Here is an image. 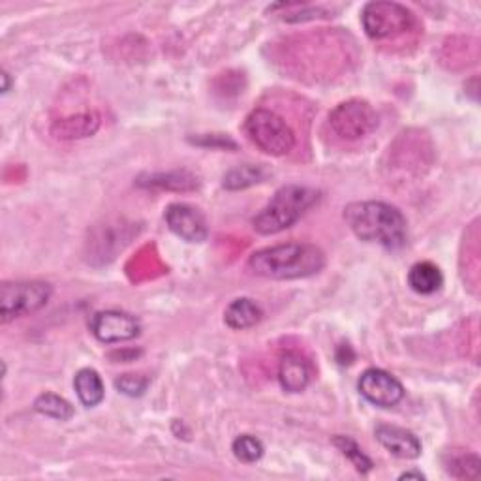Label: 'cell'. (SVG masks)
Returning <instances> with one entry per match:
<instances>
[{"label":"cell","instance_id":"obj_24","mask_svg":"<svg viewBox=\"0 0 481 481\" xmlns=\"http://www.w3.org/2000/svg\"><path fill=\"white\" fill-rule=\"evenodd\" d=\"M194 141L199 145H207V147H222V149H226V147L236 149L237 147L232 139H227L224 136H204L201 139H194Z\"/></svg>","mask_w":481,"mask_h":481},{"label":"cell","instance_id":"obj_20","mask_svg":"<svg viewBox=\"0 0 481 481\" xmlns=\"http://www.w3.org/2000/svg\"><path fill=\"white\" fill-rule=\"evenodd\" d=\"M34 410L40 412L42 416H47V418H53V419H61V421H66L73 416V407L72 404L55 395V393H42L36 400H34Z\"/></svg>","mask_w":481,"mask_h":481},{"label":"cell","instance_id":"obj_5","mask_svg":"<svg viewBox=\"0 0 481 481\" xmlns=\"http://www.w3.org/2000/svg\"><path fill=\"white\" fill-rule=\"evenodd\" d=\"M363 29L372 40H388L410 33L416 27V15L399 3H369L361 14Z\"/></svg>","mask_w":481,"mask_h":481},{"label":"cell","instance_id":"obj_26","mask_svg":"<svg viewBox=\"0 0 481 481\" xmlns=\"http://www.w3.org/2000/svg\"><path fill=\"white\" fill-rule=\"evenodd\" d=\"M410 477H416V479H425V476L421 472H404L400 474V479H410Z\"/></svg>","mask_w":481,"mask_h":481},{"label":"cell","instance_id":"obj_7","mask_svg":"<svg viewBox=\"0 0 481 481\" xmlns=\"http://www.w3.org/2000/svg\"><path fill=\"white\" fill-rule=\"evenodd\" d=\"M329 126L341 139L358 141L376 130L378 113L365 100L351 98L329 113Z\"/></svg>","mask_w":481,"mask_h":481},{"label":"cell","instance_id":"obj_11","mask_svg":"<svg viewBox=\"0 0 481 481\" xmlns=\"http://www.w3.org/2000/svg\"><path fill=\"white\" fill-rule=\"evenodd\" d=\"M376 440L399 459H418L421 455V442L412 433L397 425H378L374 430Z\"/></svg>","mask_w":481,"mask_h":481},{"label":"cell","instance_id":"obj_19","mask_svg":"<svg viewBox=\"0 0 481 481\" xmlns=\"http://www.w3.org/2000/svg\"><path fill=\"white\" fill-rule=\"evenodd\" d=\"M446 470L457 479H476L479 474V457L476 453H449L446 461Z\"/></svg>","mask_w":481,"mask_h":481},{"label":"cell","instance_id":"obj_21","mask_svg":"<svg viewBox=\"0 0 481 481\" xmlns=\"http://www.w3.org/2000/svg\"><path fill=\"white\" fill-rule=\"evenodd\" d=\"M333 444L342 451L344 457H346L353 467H356L358 472L367 474V472L372 470V467H374L372 461H370V459L367 457V455L363 453V449L358 446L356 440H351L350 437L337 435V437L333 438Z\"/></svg>","mask_w":481,"mask_h":481},{"label":"cell","instance_id":"obj_25","mask_svg":"<svg viewBox=\"0 0 481 481\" xmlns=\"http://www.w3.org/2000/svg\"><path fill=\"white\" fill-rule=\"evenodd\" d=\"M0 78H3V94H6L10 91V73L3 72V75H0Z\"/></svg>","mask_w":481,"mask_h":481},{"label":"cell","instance_id":"obj_18","mask_svg":"<svg viewBox=\"0 0 481 481\" xmlns=\"http://www.w3.org/2000/svg\"><path fill=\"white\" fill-rule=\"evenodd\" d=\"M265 179V169L262 166H237L224 175V188L227 190H243L252 185H258Z\"/></svg>","mask_w":481,"mask_h":481},{"label":"cell","instance_id":"obj_17","mask_svg":"<svg viewBox=\"0 0 481 481\" xmlns=\"http://www.w3.org/2000/svg\"><path fill=\"white\" fill-rule=\"evenodd\" d=\"M73 388L85 407H98L104 400L106 390L100 374L94 369H82L73 378Z\"/></svg>","mask_w":481,"mask_h":481},{"label":"cell","instance_id":"obj_6","mask_svg":"<svg viewBox=\"0 0 481 481\" xmlns=\"http://www.w3.org/2000/svg\"><path fill=\"white\" fill-rule=\"evenodd\" d=\"M49 299H52V286L47 283H5L0 286V316H3L5 323L21 316H29L43 309Z\"/></svg>","mask_w":481,"mask_h":481},{"label":"cell","instance_id":"obj_14","mask_svg":"<svg viewBox=\"0 0 481 481\" xmlns=\"http://www.w3.org/2000/svg\"><path fill=\"white\" fill-rule=\"evenodd\" d=\"M262 316H264V311L255 299L239 297L227 305L224 313V322L227 327L243 332V329L255 327L262 320Z\"/></svg>","mask_w":481,"mask_h":481},{"label":"cell","instance_id":"obj_3","mask_svg":"<svg viewBox=\"0 0 481 481\" xmlns=\"http://www.w3.org/2000/svg\"><path fill=\"white\" fill-rule=\"evenodd\" d=\"M320 194L309 187L301 185H288L281 190H276L269 204L252 218V227L260 236H274L281 234L295 222L301 220L316 201Z\"/></svg>","mask_w":481,"mask_h":481},{"label":"cell","instance_id":"obj_23","mask_svg":"<svg viewBox=\"0 0 481 481\" xmlns=\"http://www.w3.org/2000/svg\"><path fill=\"white\" fill-rule=\"evenodd\" d=\"M147 386H149V378L141 374H122L115 380V388L129 397L143 395Z\"/></svg>","mask_w":481,"mask_h":481},{"label":"cell","instance_id":"obj_1","mask_svg":"<svg viewBox=\"0 0 481 481\" xmlns=\"http://www.w3.org/2000/svg\"><path fill=\"white\" fill-rule=\"evenodd\" d=\"M325 265V255L309 243H286L267 246L248 258V271L273 281H293L320 273Z\"/></svg>","mask_w":481,"mask_h":481},{"label":"cell","instance_id":"obj_10","mask_svg":"<svg viewBox=\"0 0 481 481\" xmlns=\"http://www.w3.org/2000/svg\"><path fill=\"white\" fill-rule=\"evenodd\" d=\"M166 224L177 237L187 243H204L209 236L206 216L187 204H171L166 209Z\"/></svg>","mask_w":481,"mask_h":481},{"label":"cell","instance_id":"obj_9","mask_svg":"<svg viewBox=\"0 0 481 481\" xmlns=\"http://www.w3.org/2000/svg\"><path fill=\"white\" fill-rule=\"evenodd\" d=\"M91 332L100 342L115 344L132 341L139 335L141 325L136 316L122 311H102L94 314L91 322Z\"/></svg>","mask_w":481,"mask_h":481},{"label":"cell","instance_id":"obj_4","mask_svg":"<svg viewBox=\"0 0 481 481\" xmlns=\"http://www.w3.org/2000/svg\"><path fill=\"white\" fill-rule=\"evenodd\" d=\"M245 132L252 143L271 157H284L295 147L292 126L281 115L265 108L250 111L245 120Z\"/></svg>","mask_w":481,"mask_h":481},{"label":"cell","instance_id":"obj_2","mask_svg":"<svg viewBox=\"0 0 481 481\" xmlns=\"http://www.w3.org/2000/svg\"><path fill=\"white\" fill-rule=\"evenodd\" d=\"M344 220L361 241L397 250L407 243V218L386 201H356L344 209Z\"/></svg>","mask_w":481,"mask_h":481},{"label":"cell","instance_id":"obj_13","mask_svg":"<svg viewBox=\"0 0 481 481\" xmlns=\"http://www.w3.org/2000/svg\"><path fill=\"white\" fill-rule=\"evenodd\" d=\"M278 382L288 393L305 391L311 382V367L305 358L295 351H288L278 363Z\"/></svg>","mask_w":481,"mask_h":481},{"label":"cell","instance_id":"obj_12","mask_svg":"<svg viewBox=\"0 0 481 481\" xmlns=\"http://www.w3.org/2000/svg\"><path fill=\"white\" fill-rule=\"evenodd\" d=\"M102 117L96 111H83L57 119L52 124V136L61 141H73V139H85L98 132Z\"/></svg>","mask_w":481,"mask_h":481},{"label":"cell","instance_id":"obj_8","mask_svg":"<svg viewBox=\"0 0 481 481\" xmlns=\"http://www.w3.org/2000/svg\"><path fill=\"white\" fill-rule=\"evenodd\" d=\"M358 388L369 402L380 409H391L404 399L402 384L382 369H367L360 378Z\"/></svg>","mask_w":481,"mask_h":481},{"label":"cell","instance_id":"obj_16","mask_svg":"<svg viewBox=\"0 0 481 481\" xmlns=\"http://www.w3.org/2000/svg\"><path fill=\"white\" fill-rule=\"evenodd\" d=\"M409 284L416 293L430 295V293H437L442 288L444 276H442V271L435 264L419 262L412 265V269L409 271Z\"/></svg>","mask_w":481,"mask_h":481},{"label":"cell","instance_id":"obj_22","mask_svg":"<svg viewBox=\"0 0 481 481\" xmlns=\"http://www.w3.org/2000/svg\"><path fill=\"white\" fill-rule=\"evenodd\" d=\"M234 455L241 463H256L264 457V444L252 435H241L234 440Z\"/></svg>","mask_w":481,"mask_h":481},{"label":"cell","instance_id":"obj_15","mask_svg":"<svg viewBox=\"0 0 481 481\" xmlns=\"http://www.w3.org/2000/svg\"><path fill=\"white\" fill-rule=\"evenodd\" d=\"M138 185L143 188H157V190H175V192H188L197 188V179L188 171H168V173H149L141 175Z\"/></svg>","mask_w":481,"mask_h":481}]
</instances>
